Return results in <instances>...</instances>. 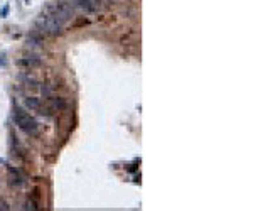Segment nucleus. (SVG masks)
Here are the masks:
<instances>
[{"label": "nucleus", "instance_id": "5", "mask_svg": "<svg viewBox=\"0 0 253 211\" xmlns=\"http://www.w3.org/2000/svg\"><path fill=\"white\" fill-rule=\"evenodd\" d=\"M25 106L27 108H31V110H37L39 106H41V101H39L37 98H34V96H29V98H25Z\"/></svg>", "mask_w": 253, "mask_h": 211}, {"label": "nucleus", "instance_id": "3", "mask_svg": "<svg viewBox=\"0 0 253 211\" xmlns=\"http://www.w3.org/2000/svg\"><path fill=\"white\" fill-rule=\"evenodd\" d=\"M61 26H63V24L56 22V20H54L52 17H49L48 14H42V15H39V19H37V27L39 29H41L42 32H49V34H52V35L61 34Z\"/></svg>", "mask_w": 253, "mask_h": 211}, {"label": "nucleus", "instance_id": "7", "mask_svg": "<svg viewBox=\"0 0 253 211\" xmlns=\"http://www.w3.org/2000/svg\"><path fill=\"white\" fill-rule=\"evenodd\" d=\"M35 112H37L39 113V115H44V117H51V110L49 108H46V106H39V108L37 110H35Z\"/></svg>", "mask_w": 253, "mask_h": 211}, {"label": "nucleus", "instance_id": "8", "mask_svg": "<svg viewBox=\"0 0 253 211\" xmlns=\"http://www.w3.org/2000/svg\"><path fill=\"white\" fill-rule=\"evenodd\" d=\"M88 24H89V20H88V19H78V20L74 22V27H79V26H88Z\"/></svg>", "mask_w": 253, "mask_h": 211}, {"label": "nucleus", "instance_id": "2", "mask_svg": "<svg viewBox=\"0 0 253 211\" xmlns=\"http://www.w3.org/2000/svg\"><path fill=\"white\" fill-rule=\"evenodd\" d=\"M46 14H48L49 17H52L56 22L63 24L64 20L73 17V9H71V5H68L66 2H56V3H49V5L46 7Z\"/></svg>", "mask_w": 253, "mask_h": 211}, {"label": "nucleus", "instance_id": "1", "mask_svg": "<svg viewBox=\"0 0 253 211\" xmlns=\"http://www.w3.org/2000/svg\"><path fill=\"white\" fill-rule=\"evenodd\" d=\"M14 120H15V123L19 125L20 128L25 132L27 135H39V125L35 120H32L31 117L27 115V113L24 112L20 106H17L15 110H14Z\"/></svg>", "mask_w": 253, "mask_h": 211}, {"label": "nucleus", "instance_id": "9", "mask_svg": "<svg viewBox=\"0 0 253 211\" xmlns=\"http://www.w3.org/2000/svg\"><path fill=\"white\" fill-rule=\"evenodd\" d=\"M7 14H9V7H5V9L2 10V17H3V15H7Z\"/></svg>", "mask_w": 253, "mask_h": 211}, {"label": "nucleus", "instance_id": "4", "mask_svg": "<svg viewBox=\"0 0 253 211\" xmlns=\"http://www.w3.org/2000/svg\"><path fill=\"white\" fill-rule=\"evenodd\" d=\"M19 66H25V68H37V66H41V61H39L37 58H24V59H20L19 61Z\"/></svg>", "mask_w": 253, "mask_h": 211}, {"label": "nucleus", "instance_id": "6", "mask_svg": "<svg viewBox=\"0 0 253 211\" xmlns=\"http://www.w3.org/2000/svg\"><path fill=\"white\" fill-rule=\"evenodd\" d=\"M51 103H52L54 108L57 110H64L66 108V101H64L63 98H57V96H51Z\"/></svg>", "mask_w": 253, "mask_h": 211}]
</instances>
